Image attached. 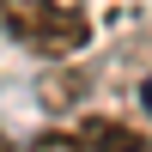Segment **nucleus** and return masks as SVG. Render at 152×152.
Masks as SVG:
<instances>
[{
	"instance_id": "7ed1b4c3",
	"label": "nucleus",
	"mask_w": 152,
	"mask_h": 152,
	"mask_svg": "<svg viewBox=\"0 0 152 152\" xmlns=\"http://www.w3.org/2000/svg\"><path fill=\"white\" fill-rule=\"evenodd\" d=\"M31 152H85V146H79V134H73V128H49V134H37V140H31Z\"/></svg>"
},
{
	"instance_id": "f257e3e1",
	"label": "nucleus",
	"mask_w": 152,
	"mask_h": 152,
	"mask_svg": "<svg viewBox=\"0 0 152 152\" xmlns=\"http://www.w3.org/2000/svg\"><path fill=\"white\" fill-rule=\"evenodd\" d=\"M0 24L18 49H31L43 61H67L91 43V18L73 0H0Z\"/></svg>"
},
{
	"instance_id": "f03ea898",
	"label": "nucleus",
	"mask_w": 152,
	"mask_h": 152,
	"mask_svg": "<svg viewBox=\"0 0 152 152\" xmlns=\"http://www.w3.org/2000/svg\"><path fill=\"white\" fill-rule=\"evenodd\" d=\"M73 134H79L85 152H152V134L128 128V122H116V116H85Z\"/></svg>"
},
{
	"instance_id": "20e7f679",
	"label": "nucleus",
	"mask_w": 152,
	"mask_h": 152,
	"mask_svg": "<svg viewBox=\"0 0 152 152\" xmlns=\"http://www.w3.org/2000/svg\"><path fill=\"white\" fill-rule=\"evenodd\" d=\"M0 152H12V140H6V128H0Z\"/></svg>"
}]
</instances>
